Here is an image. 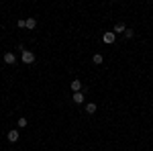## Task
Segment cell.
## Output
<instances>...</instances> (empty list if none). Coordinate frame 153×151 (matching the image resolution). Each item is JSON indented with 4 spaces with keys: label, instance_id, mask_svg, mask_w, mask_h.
<instances>
[{
    "label": "cell",
    "instance_id": "6",
    "mask_svg": "<svg viewBox=\"0 0 153 151\" xmlns=\"http://www.w3.org/2000/svg\"><path fill=\"white\" fill-rule=\"evenodd\" d=\"M37 27V21L31 16V19H25V29H35Z\"/></svg>",
    "mask_w": 153,
    "mask_h": 151
},
{
    "label": "cell",
    "instance_id": "11",
    "mask_svg": "<svg viewBox=\"0 0 153 151\" xmlns=\"http://www.w3.org/2000/svg\"><path fill=\"white\" fill-rule=\"evenodd\" d=\"M92 61H94L96 65H100V63H102V61H104V59H102V55H98V53H96L94 57H92Z\"/></svg>",
    "mask_w": 153,
    "mask_h": 151
},
{
    "label": "cell",
    "instance_id": "4",
    "mask_svg": "<svg viewBox=\"0 0 153 151\" xmlns=\"http://www.w3.org/2000/svg\"><path fill=\"white\" fill-rule=\"evenodd\" d=\"M6 137H8V141H10V143H16V141H19V137H21V133H19V131H8V135H6Z\"/></svg>",
    "mask_w": 153,
    "mask_h": 151
},
{
    "label": "cell",
    "instance_id": "5",
    "mask_svg": "<svg viewBox=\"0 0 153 151\" xmlns=\"http://www.w3.org/2000/svg\"><path fill=\"white\" fill-rule=\"evenodd\" d=\"M14 61H16V55H14V53H10V51H8V53H4V63L12 65Z\"/></svg>",
    "mask_w": 153,
    "mask_h": 151
},
{
    "label": "cell",
    "instance_id": "1",
    "mask_svg": "<svg viewBox=\"0 0 153 151\" xmlns=\"http://www.w3.org/2000/svg\"><path fill=\"white\" fill-rule=\"evenodd\" d=\"M19 49H21V59H23V63L31 65V63L35 61V53H33V51H29V49H23V47H19Z\"/></svg>",
    "mask_w": 153,
    "mask_h": 151
},
{
    "label": "cell",
    "instance_id": "3",
    "mask_svg": "<svg viewBox=\"0 0 153 151\" xmlns=\"http://www.w3.org/2000/svg\"><path fill=\"white\" fill-rule=\"evenodd\" d=\"M84 98H86V96H84V92H74V96H71V100H74L76 104H82Z\"/></svg>",
    "mask_w": 153,
    "mask_h": 151
},
{
    "label": "cell",
    "instance_id": "9",
    "mask_svg": "<svg viewBox=\"0 0 153 151\" xmlns=\"http://www.w3.org/2000/svg\"><path fill=\"white\" fill-rule=\"evenodd\" d=\"M125 31H127V27H125L123 23H117V25H114V35H117V33H125Z\"/></svg>",
    "mask_w": 153,
    "mask_h": 151
},
{
    "label": "cell",
    "instance_id": "7",
    "mask_svg": "<svg viewBox=\"0 0 153 151\" xmlns=\"http://www.w3.org/2000/svg\"><path fill=\"white\" fill-rule=\"evenodd\" d=\"M71 92H82V82H80V80L71 82Z\"/></svg>",
    "mask_w": 153,
    "mask_h": 151
},
{
    "label": "cell",
    "instance_id": "12",
    "mask_svg": "<svg viewBox=\"0 0 153 151\" xmlns=\"http://www.w3.org/2000/svg\"><path fill=\"white\" fill-rule=\"evenodd\" d=\"M125 37H127V39H133V37H135V31H133V29H127V31H125Z\"/></svg>",
    "mask_w": 153,
    "mask_h": 151
},
{
    "label": "cell",
    "instance_id": "8",
    "mask_svg": "<svg viewBox=\"0 0 153 151\" xmlns=\"http://www.w3.org/2000/svg\"><path fill=\"white\" fill-rule=\"evenodd\" d=\"M96 108H98V106H96L94 102H88V104H86V112H88V115H94Z\"/></svg>",
    "mask_w": 153,
    "mask_h": 151
},
{
    "label": "cell",
    "instance_id": "10",
    "mask_svg": "<svg viewBox=\"0 0 153 151\" xmlns=\"http://www.w3.org/2000/svg\"><path fill=\"white\" fill-rule=\"evenodd\" d=\"M27 125H29V121H27L25 116H21V118H19V127H21V129H25Z\"/></svg>",
    "mask_w": 153,
    "mask_h": 151
},
{
    "label": "cell",
    "instance_id": "2",
    "mask_svg": "<svg viewBox=\"0 0 153 151\" xmlns=\"http://www.w3.org/2000/svg\"><path fill=\"white\" fill-rule=\"evenodd\" d=\"M102 39H104L106 45H112V43L117 41V35H114V33H104V35H102Z\"/></svg>",
    "mask_w": 153,
    "mask_h": 151
}]
</instances>
